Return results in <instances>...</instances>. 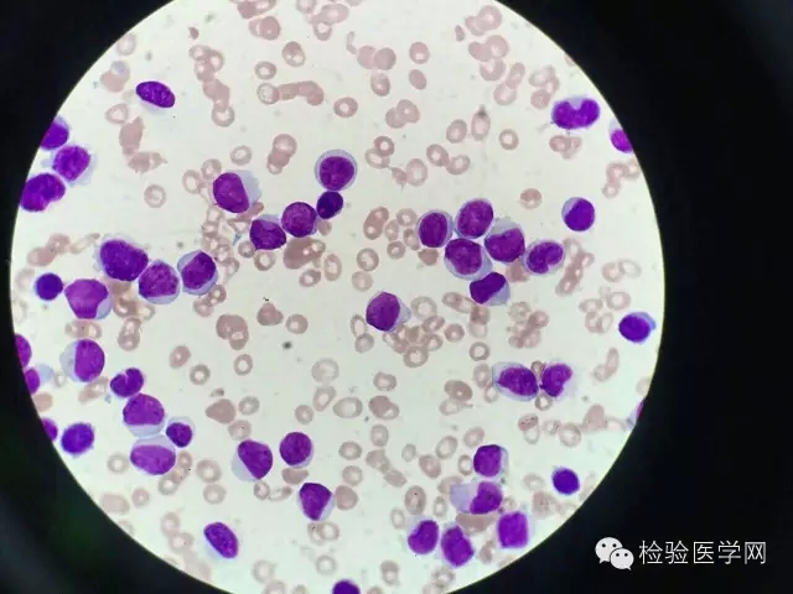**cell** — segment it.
<instances>
[{
  "label": "cell",
  "mask_w": 793,
  "mask_h": 594,
  "mask_svg": "<svg viewBox=\"0 0 793 594\" xmlns=\"http://www.w3.org/2000/svg\"><path fill=\"white\" fill-rule=\"evenodd\" d=\"M96 267L107 278L133 283L149 267L147 250L122 234H107L95 248Z\"/></svg>",
  "instance_id": "1"
},
{
  "label": "cell",
  "mask_w": 793,
  "mask_h": 594,
  "mask_svg": "<svg viewBox=\"0 0 793 594\" xmlns=\"http://www.w3.org/2000/svg\"><path fill=\"white\" fill-rule=\"evenodd\" d=\"M212 196L221 210L242 215L261 200L262 190L252 171L232 170L217 177L212 184Z\"/></svg>",
  "instance_id": "2"
},
{
  "label": "cell",
  "mask_w": 793,
  "mask_h": 594,
  "mask_svg": "<svg viewBox=\"0 0 793 594\" xmlns=\"http://www.w3.org/2000/svg\"><path fill=\"white\" fill-rule=\"evenodd\" d=\"M70 309L79 320L103 321L111 315L113 297L100 280L79 279L64 291Z\"/></svg>",
  "instance_id": "3"
},
{
  "label": "cell",
  "mask_w": 793,
  "mask_h": 594,
  "mask_svg": "<svg viewBox=\"0 0 793 594\" xmlns=\"http://www.w3.org/2000/svg\"><path fill=\"white\" fill-rule=\"evenodd\" d=\"M62 372L74 383L91 384L101 377L106 356L96 341L81 338L70 343L60 356Z\"/></svg>",
  "instance_id": "4"
},
{
  "label": "cell",
  "mask_w": 793,
  "mask_h": 594,
  "mask_svg": "<svg viewBox=\"0 0 793 594\" xmlns=\"http://www.w3.org/2000/svg\"><path fill=\"white\" fill-rule=\"evenodd\" d=\"M449 499L461 514L487 515L501 508L505 494L499 482L474 479L470 483L455 484L450 488Z\"/></svg>",
  "instance_id": "5"
},
{
  "label": "cell",
  "mask_w": 793,
  "mask_h": 594,
  "mask_svg": "<svg viewBox=\"0 0 793 594\" xmlns=\"http://www.w3.org/2000/svg\"><path fill=\"white\" fill-rule=\"evenodd\" d=\"M444 263L455 278L470 283L485 278L494 269L486 249L479 243L463 238L448 243L445 247Z\"/></svg>",
  "instance_id": "6"
},
{
  "label": "cell",
  "mask_w": 793,
  "mask_h": 594,
  "mask_svg": "<svg viewBox=\"0 0 793 594\" xmlns=\"http://www.w3.org/2000/svg\"><path fill=\"white\" fill-rule=\"evenodd\" d=\"M123 425L137 439L159 435L167 426V413L154 396L137 394L123 409Z\"/></svg>",
  "instance_id": "7"
},
{
  "label": "cell",
  "mask_w": 793,
  "mask_h": 594,
  "mask_svg": "<svg viewBox=\"0 0 793 594\" xmlns=\"http://www.w3.org/2000/svg\"><path fill=\"white\" fill-rule=\"evenodd\" d=\"M176 457L178 455L173 442L167 436L159 434L134 442L129 460L145 476L160 477L173 470Z\"/></svg>",
  "instance_id": "8"
},
{
  "label": "cell",
  "mask_w": 793,
  "mask_h": 594,
  "mask_svg": "<svg viewBox=\"0 0 793 594\" xmlns=\"http://www.w3.org/2000/svg\"><path fill=\"white\" fill-rule=\"evenodd\" d=\"M71 187L90 184L95 173L97 158L90 149L71 144L55 151L43 163Z\"/></svg>",
  "instance_id": "9"
},
{
  "label": "cell",
  "mask_w": 793,
  "mask_h": 594,
  "mask_svg": "<svg viewBox=\"0 0 793 594\" xmlns=\"http://www.w3.org/2000/svg\"><path fill=\"white\" fill-rule=\"evenodd\" d=\"M484 244L490 258L510 267L525 253L526 236L520 224L510 217L495 218L486 233Z\"/></svg>",
  "instance_id": "10"
},
{
  "label": "cell",
  "mask_w": 793,
  "mask_h": 594,
  "mask_svg": "<svg viewBox=\"0 0 793 594\" xmlns=\"http://www.w3.org/2000/svg\"><path fill=\"white\" fill-rule=\"evenodd\" d=\"M178 272L164 260H154L138 279V294L153 305H170L178 300L181 286Z\"/></svg>",
  "instance_id": "11"
},
{
  "label": "cell",
  "mask_w": 793,
  "mask_h": 594,
  "mask_svg": "<svg viewBox=\"0 0 793 594\" xmlns=\"http://www.w3.org/2000/svg\"><path fill=\"white\" fill-rule=\"evenodd\" d=\"M492 383L499 393L518 403H531L541 392L536 374L517 362L496 363Z\"/></svg>",
  "instance_id": "12"
},
{
  "label": "cell",
  "mask_w": 793,
  "mask_h": 594,
  "mask_svg": "<svg viewBox=\"0 0 793 594\" xmlns=\"http://www.w3.org/2000/svg\"><path fill=\"white\" fill-rule=\"evenodd\" d=\"M314 174L316 181L324 189L345 191L355 184L359 175V164L355 156L345 150H329L316 161Z\"/></svg>",
  "instance_id": "13"
},
{
  "label": "cell",
  "mask_w": 793,
  "mask_h": 594,
  "mask_svg": "<svg viewBox=\"0 0 793 594\" xmlns=\"http://www.w3.org/2000/svg\"><path fill=\"white\" fill-rule=\"evenodd\" d=\"M178 272L184 293L196 297L210 294L220 279L215 260L202 250L183 255Z\"/></svg>",
  "instance_id": "14"
},
{
  "label": "cell",
  "mask_w": 793,
  "mask_h": 594,
  "mask_svg": "<svg viewBox=\"0 0 793 594\" xmlns=\"http://www.w3.org/2000/svg\"><path fill=\"white\" fill-rule=\"evenodd\" d=\"M273 467L271 447L253 440L242 441L233 455L232 473L242 482H258L267 477Z\"/></svg>",
  "instance_id": "15"
},
{
  "label": "cell",
  "mask_w": 793,
  "mask_h": 594,
  "mask_svg": "<svg viewBox=\"0 0 793 594\" xmlns=\"http://www.w3.org/2000/svg\"><path fill=\"white\" fill-rule=\"evenodd\" d=\"M600 104L588 96H574L554 103L552 123L558 128L569 130L589 129L599 121Z\"/></svg>",
  "instance_id": "16"
},
{
  "label": "cell",
  "mask_w": 793,
  "mask_h": 594,
  "mask_svg": "<svg viewBox=\"0 0 793 594\" xmlns=\"http://www.w3.org/2000/svg\"><path fill=\"white\" fill-rule=\"evenodd\" d=\"M412 319V311L398 296L380 291L367 305L366 322L381 332H395Z\"/></svg>",
  "instance_id": "17"
},
{
  "label": "cell",
  "mask_w": 793,
  "mask_h": 594,
  "mask_svg": "<svg viewBox=\"0 0 793 594\" xmlns=\"http://www.w3.org/2000/svg\"><path fill=\"white\" fill-rule=\"evenodd\" d=\"M535 531V520L526 509L504 513L496 521V539L501 550H525L531 545Z\"/></svg>",
  "instance_id": "18"
},
{
  "label": "cell",
  "mask_w": 793,
  "mask_h": 594,
  "mask_svg": "<svg viewBox=\"0 0 793 594\" xmlns=\"http://www.w3.org/2000/svg\"><path fill=\"white\" fill-rule=\"evenodd\" d=\"M66 194V185L60 176L44 173L29 177L25 184L20 208L25 212L39 213L59 202Z\"/></svg>",
  "instance_id": "19"
},
{
  "label": "cell",
  "mask_w": 793,
  "mask_h": 594,
  "mask_svg": "<svg viewBox=\"0 0 793 594\" xmlns=\"http://www.w3.org/2000/svg\"><path fill=\"white\" fill-rule=\"evenodd\" d=\"M438 546V557L450 570H459L469 565L476 555L473 540L456 521L444 525Z\"/></svg>",
  "instance_id": "20"
},
{
  "label": "cell",
  "mask_w": 793,
  "mask_h": 594,
  "mask_svg": "<svg viewBox=\"0 0 793 594\" xmlns=\"http://www.w3.org/2000/svg\"><path fill=\"white\" fill-rule=\"evenodd\" d=\"M567 253L563 244L548 239H538L526 248L522 265L526 272L539 278L556 274L566 263Z\"/></svg>",
  "instance_id": "21"
},
{
  "label": "cell",
  "mask_w": 793,
  "mask_h": 594,
  "mask_svg": "<svg viewBox=\"0 0 793 594\" xmlns=\"http://www.w3.org/2000/svg\"><path fill=\"white\" fill-rule=\"evenodd\" d=\"M494 221L492 203L486 198H475L461 206L454 221V232L459 238L474 241L486 236Z\"/></svg>",
  "instance_id": "22"
},
{
  "label": "cell",
  "mask_w": 793,
  "mask_h": 594,
  "mask_svg": "<svg viewBox=\"0 0 793 594\" xmlns=\"http://www.w3.org/2000/svg\"><path fill=\"white\" fill-rule=\"evenodd\" d=\"M539 388L549 398L563 401L573 398L578 389V377L573 368L563 362H551L543 368Z\"/></svg>",
  "instance_id": "23"
},
{
  "label": "cell",
  "mask_w": 793,
  "mask_h": 594,
  "mask_svg": "<svg viewBox=\"0 0 793 594\" xmlns=\"http://www.w3.org/2000/svg\"><path fill=\"white\" fill-rule=\"evenodd\" d=\"M417 234L424 247L440 249L448 246L454 234V220L448 212L432 210L417 222Z\"/></svg>",
  "instance_id": "24"
},
{
  "label": "cell",
  "mask_w": 793,
  "mask_h": 594,
  "mask_svg": "<svg viewBox=\"0 0 793 594\" xmlns=\"http://www.w3.org/2000/svg\"><path fill=\"white\" fill-rule=\"evenodd\" d=\"M298 505L305 518L324 521L336 507V498L329 488L319 483H305L298 493Z\"/></svg>",
  "instance_id": "25"
},
{
  "label": "cell",
  "mask_w": 793,
  "mask_h": 594,
  "mask_svg": "<svg viewBox=\"0 0 793 594\" xmlns=\"http://www.w3.org/2000/svg\"><path fill=\"white\" fill-rule=\"evenodd\" d=\"M204 540L206 550L214 560L230 562L240 555V540L235 531L220 521L206 526Z\"/></svg>",
  "instance_id": "26"
},
{
  "label": "cell",
  "mask_w": 793,
  "mask_h": 594,
  "mask_svg": "<svg viewBox=\"0 0 793 594\" xmlns=\"http://www.w3.org/2000/svg\"><path fill=\"white\" fill-rule=\"evenodd\" d=\"M440 539V528L437 521L425 515H418L408 521L407 545L417 556L433 554Z\"/></svg>",
  "instance_id": "27"
},
{
  "label": "cell",
  "mask_w": 793,
  "mask_h": 594,
  "mask_svg": "<svg viewBox=\"0 0 793 594\" xmlns=\"http://www.w3.org/2000/svg\"><path fill=\"white\" fill-rule=\"evenodd\" d=\"M510 468V453L499 445L481 446L474 456V471L487 481L501 482Z\"/></svg>",
  "instance_id": "28"
},
{
  "label": "cell",
  "mask_w": 793,
  "mask_h": 594,
  "mask_svg": "<svg viewBox=\"0 0 793 594\" xmlns=\"http://www.w3.org/2000/svg\"><path fill=\"white\" fill-rule=\"evenodd\" d=\"M471 299L482 306H504L511 299V286L504 275L491 272L469 286Z\"/></svg>",
  "instance_id": "29"
},
{
  "label": "cell",
  "mask_w": 793,
  "mask_h": 594,
  "mask_svg": "<svg viewBox=\"0 0 793 594\" xmlns=\"http://www.w3.org/2000/svg\"><path fill=\"white\" fill-rule=\"evenodd\" d=\"M284 231L294 238L318 233L320 217L315 208L304 202H294L285 208L281 218Z\"/></svg>",
  "instance_id": "30"
},
{
  "label": "cell",
  "mask_w": 793,
  "mask_h": 594,
  "mask_svg": "<svg viewBox=\"0 0 793 594\" xmlns=\"http://www.w3.org/2000/svg\"><path fill=\"white\" fill-rule=\"evenodd\" d=\"M250 239L256 250L281 249L287 244L281 218L276 215H262L251 224Z\"/></svg>",
  "instance_id": "31"
},
{
  "label": "cell",
  "mask_w": 793,
  "mask_h": 594,
  "mask_svg": "<svg viewBox=\"0 0 793 594\" xmlns=\"http://www.w3.org/2000/svg\"><path fill=\"white\" fill-rule=\"evenodd\" d=\"M282 460L294 470H303L312 463L315 450L313 441L303 432H290L279 445Z\"/></svg>",
  "instance_id": "32"
},
{
  "label": "cell",
  "mask_w": 793,
  "mask_h": 594,
  "mask_svg": "<svg viewBox=\"0 0 793 594\" xmlns=\"http://www.w3.org/2000/svg\"><path fill=\"white\" fill-rule=\"evenodd\" d=\"M95 445V427L88 422H76L62 432L60 447L67 456L80 458Z\"/></svg>",
  "instance_id": "33"
},
{
  "label": "cell",
  "mask_w": 793,
  "mask_h": 594,
  "mask_svg": "<svg viewBox=\"0 0 793 594\" xmlns=\"http://www.w3.org/2000/svg\"><path fill=\"white\" fill-rule=\"evenodd\" d=\"M595 207L583 197H572L564 203L562 218L570 231L588 232L595 223Z\"/></svg>",
  "instance_id": "34"
},
{
  "label": "cell",
  "mask_w": 793,
  "mask_h": 594,
  "mask_svg": "<svg viewBox=\"0 0 793 594\" xmlns=\"http://www.w3.org/2000/svg\"><path fill=\"white\" fill-rule=\"evenodd\" d=\"M656 328V321L647 312H632L619 323L620 335L635 345H644L649 341Z\"/></svg>",
  "instance_id": "35"
},
{
  "label": "cell",
  "mask_w": 793,
  "mask_h": 594,
  "mask_svg": "<svg viewBox=\"0 0 793 594\" xmlns=\"http://www.w3.org/2000/svg\"><path fill=\"white\" fill-rule=\"evenodd\" d=\"M145 378L138 368H128L114 375L110 383L111 392L118 399H131L141 393Z\"/></svg>",
  "instance_id": "36"
},
{
  "label": "cell",
  "mask_w": 793,
  "mask_h": 594,
  "mask_svg": "<svg viewBox=\"0 0 793 594\" xmlns=\"http://www.w3.org/2000/svg\"><path fill=\"white\" fill-rule=\"evenodd\" d=\"M136 93L142 102L159 109H170L175 106L176 98L173 91L162 82H143L136 87Z\"/></svg>",
  "instance_id": "37"
},
{
  "label": "cell",
  "mask_w": 793,
  "mask_h": 594,
  "mask_svg": "<svg viewBox=\"0 0 793 594\" xmlns=\"http://www.w3.org/2000/svg\"><path fill=\"white\" fill-rule=\"evenodd\" d=\"M165 436L173 442L176 448H186L191 445L195 436V424L193 420L185 416H175L168 421L165 427Z\"/></svg>",
  "instance_id": "38"
},
{
  "label": "cell",
  "mask_w": 793,
  "mask_h": 594,
  "mask_svg": "<svg viewBox=\"0 0 793 594\" xmlns=\"http://www.w3.org/2000/svg\"><path fill=\"white\" fill-rule=\"evenodd\" d=\"M71 134L70 125L66 123L65 119L57 114L53 124H51L48 133H46L40 149L43 151H57L65 147L69 142Z\"/></svg>",
  "instance_id": "39"
},
{
  "label": "cell",
  "mask_w": 793,
  "mask_h": 594,
  "mask_svg": "<svg viewBox=\"0 0 793 594\" xmlns=\"http://www.w3.org/2000/svg\"><path fill=\"white\" fill-rule=\"evenodd\" d=\"M33 291L36 297L45 302H51L57 299L65 291L64 281L59 275L53 273H46L40 275L35 280Z\"/></svg>",
  "instance_id": "40"
},
{
  "label": "cell",
  "mask_w": 793,
  "mask_h": 594,
  "mask_svg": "<svg viewBox=\"0 0 793 594\" xmlns=\"http://www.w3.org/2000/svg\"><path fill=\"white\" fill-rule=\"evenodd\" d=\"M552 484L556 492L564 497H572L582 488L578 474L567 467H557L552 472Z\"/></svg>",
  "instance_id": "41"
},
{
  "label": "cell",
  "mask_w": 793,
  "mask_h": 594,
  "mask_svg": "<svg viewBox=\"0 0 793 594\" xmlns=\"http://www.w3.org/2000/svg\"><path fill=\"white\" fill-rule=\"evenodd\" d=\"M344 206V197L339 192L326 191L318 200L316 212H318L320 220L330 221L340 215L342 210H344Z\"/></svg>",
  "instance_id": "42"
},
{
  "label": "cell",
  "mask_w": 793,
  "mask_h": 594,
  "mask_svg": "<svg viewBox=\"0 0 793 594\" xmlns=\"http://www.w3.org/2000/svg\"><path fill=\"white\" fill-rule=\"evenodd\" d=\"M610 138H611V142H613L614 144V147L619 151H621V153H626V154L632 153V148L629 139H627L623 128L620 127L619 122L615 121V119L610 124Z\"/></svg>",
  "instance_id": "43"
},
{
  "label": "cell",
  "mask_w": 793,
  "mask_h": 594,
  "mask_svg": "<svg viewBox=\"0 0 793 594\" xmlns=\"http://www.w3.org/2000/svg\"><path fill=\"white\" fill-rule=\"evenodd\" d=\"M334 593H360V588L354 582L345 580L336 583L333 588Z\"/></svg>",
  "instance_id": "44"
}]
</instances>
